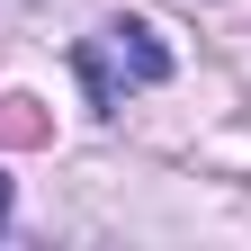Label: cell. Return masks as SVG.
I'll list each match as a JSON object with an SVG mask.
<instances>
[{
  "label": "cell",
  "instance_id": "6da1fadb",
  "mask_svg": "<svg viewBox=\"0 0 251 251\" xmlns=\"http://www.w3.org/2000/svg\"><path fill=\"white\" fill-rule=\"evenodd\" d=\"M81 81L90 108H126V90H162L171 81V45L152 18H108L99 36H81Z\"/></svg>",
  "mask_w": 251,
  "mask_h": 251
},
{
  "label": "cell",
  "instance_id": "7a4b0ae2",
  "mask_svg": "<svg viewBox=\"0 0 251 251\" xmlns=\"http://www.w3.org/2000/svg\"><path fill=\"white\" fill-rule=\"evenodd\" d=\"M0 144H45V108L36 99H0Z\"/></svg>",
  "mask_w": 251,
  "mask_h": 251
},
{
  "label": "cell",
  "instance_id": "3957f363",
  "mask_svg": "<svg viewBox=\"0 0 251 251\" xmlns=\"http://www.w3.org/2000/svg\"><path fill=\"white\" fill-rule=\"evenodd\" d=\"M0 225H9V179H0Z\"/></svg>",
  "mask_w": 251,
  "mask_h": 251
}]
</instances>
